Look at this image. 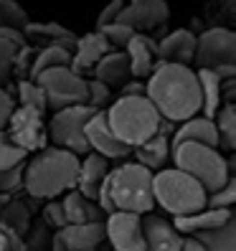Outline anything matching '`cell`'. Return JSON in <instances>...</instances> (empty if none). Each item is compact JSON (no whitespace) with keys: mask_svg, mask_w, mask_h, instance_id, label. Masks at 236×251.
I'll use <instances>...</instances> for the list:
<instances>
[{"mask_svg":"<svg viewBox=\"0 0 236 251\" xmlns=\"http://www.w3.org/2000/svg\"><path fill=\"white\" fill-rule=\"evenodd\" d=\"M109 49V43L105 41V36H102L99 31H92L86 33L81 38H77V46H74V53H71V69L81 74V71H92L94 64L99 61L102 56H105Z\"/></svg>","mask_w":236,"mask_h":251,"instance_id":"20","label":"cell"},{"mask_svg":"<svg viewBox=\"0 0 236 251\" xmlns=\"http://www.w3.org/2000/svg\"><path fill=\"white\" fill-rule=\"evenodd\" d=\"M105 117L114 137L122 140L127 147H137L173 125L160 117V112L145 94H120L114 104L105 109Z\"/></svg>","mask_w":236,"mask_h":251,"instance_id":"3","label":"cell"},{"mask_svg":"<svg viewBox=\"0 0 236 251\" xmlns=\"http://www.w3.org/2000/svg\"><path fill=\"white\" fill-rule=\"evenodd\" d=\"M142 236H145V251H181L185 236L175 231L168 218L157 213L142 216Z\"/></svg>","mask_w":236,"mask_h":251,"instance_id":"14","label":"cell"},{"mask_svg":"<svg viewBox=\"0 0 236 251\" xmlns=\"http://www.w3.org/2000/svg\"><path fill=\"white\" fill-rule=\"evenodd\" d=\"M107 244L112 251H145L142 216L130 211H112L105 221Z\"/></svg>","mask_w":236,"mask_h":251,"instance_id":"11","label":"cell"},{"mask_svg":"<svg viewBox=\"0 0 236 251\" xmlns=\"http://www.w3.org/2000/svg\"><path fill=\"white\" fill-rule=\"evenodd\" d=\"M122 51L127 56V61H130L132 79H147L153 74V69L157 64V43L150 36L135 33L127 41V46Z\"/></svg>","mask_w":236,"mask_h":251,"instance_id":"16","label":"cell"},{"mask_svg":"<svg viewBox=\"0 0 236 251\" xmlns=\"http://www.w3.org/2000/svg\"><path fill=\"white\" fill-rule=\"evenodd\" d=\"M0 251H23L21 236H16L13 231H8L5 226H0Z\"/></svg>","mask_w":236,"mask_h":251,"instance_id":"41","label":"cell"},{"mask_svg":"<svg viewBox=\"0 0 236 251\" xmlns=\"http://www.w3.org/2000/svg\"><path fill=\"white\" fill-rule=\"evenodd\" d=\"M79 157L64 147H43L23 165V190L36 201H51L77 188Z\"/></svg>","mask_w":236,"mask_h":251,"instance_id":"2","label":"cell"},{"mask_svg":"<svg viewBox=\"0 0 236 251\" xmlns=\"http://www.w3.org/2000/svg\"><path fill=\"white\" fill-rule=\"evenodd\" d=\"M181 251H206L196 239H193V236H185V239H183V246H181Z\"/></svg>","mask_w":236,"mask_h":251,"instance_id":"44","label":"cell"},{"mask_svg":"<svg viewBox=\"0 0 236 251\" xmlns=\"http://www.w3.org/2000/svg\"><path fill=\"white\" fill-rule=\"evenodd\" d=\"M193 61L198 69L213 71L221 81L236 76V33L229 28H209L196 38V56Z\"/></svg>","mask_w":236,"mask_h":251,"instance_id":"7","label":"cell"},{"mask_svg":"<svg viewBox=\"0 0 236 251\" xmlns=\"http://www.w3.org/2000/svg\"><path fill=\"white\" fill-rule=\"evenodd\" d=\"M153 198L165 213L178 218V216H188L206 208L209 193L188 173L178 168H163L153 173Z\"/></svg>","mask_w":236,"mask_h":251,"instance_id":"5","label":"cell"},{"mask_svg":"<svg viewBox=\"0 0 236 251\" xmlns=\"http://www.w3.org/2000/svg\"><path fill=\"white\" fill-rule=\"evenodd\" d=\"M16 109V104H13V97L5 92V89H0V132L5 129L8 120H10V112Z\"/></svg>","mask_w":236,"mask_h":251,"instance_id":"42","label":"cell"},{"mask_svg":"<svg viewBox=\"0 0 236 251\" xmlns=\"http://www.w3.org/2000/svg\"><path fill=\"white\" fill-rule=\"evenodd\" d=\"M213 125H216L221 145L234 150L236 147V109H234L231 101L224 104V107H218V112L213 114Z\"/></svg>","mask_w":236,"mask_h":251,"instance_id":"31","label":"cell"},{"mask_svg":"<svg viewBox=\"0 0 236 251\" xmlns=\"http://www.w3.org/2000/svg\"><path fill=\"white\" fill-rule=\"evenodd\" d=\"M23 33L21 31H8V28H0V89L10 81L13 71V61H16V51L18 46H23Z\"/></svg>","mask_w":236,"mask_h":251,"instance_id":"28","label":"cell"},{"mask_svg":"<svg viewBox=\"0 0 236 251\" xmlns=\"http://www.w3.org/2000/svg\"><path fill=\"white\" fill-rule=\"evenodd\" d=\"M145 97L153 101L165 122H185L201 112L198 74L185 64L157 61L147 76Z\"/></svg>","mask_w":236,"mask_h":251,"instance_id":"1","label":"cell"},{"mask_svg":"<svg viewBox=\"0 0 236 251\" xmlns=\"http://www.w3.org/2000/svg\"><path fill=\"white\" fill-rule=\"evenodd\" d=\"M193 56H196V33H190L188 28H175L173 33H168L157 43V61L190 66Z\"/></svg>","mask_w":236,"mask_h":251,"instance_id":"18","label":"cell"},{"mask_svg":"<svg viewBox=\"0 0 236 251\" xmlns=\"http://www.w3.org/2000/svg\"><path fill=\"white\" fill-rule=\"evenodd\" d=\"M97 109H92L89 104H71L64 109H56L51 122L46 125V135L53 142V147H64V150L81 155L89 152V145L84 137V127L89 122V117Z\"/></svg>","mask_w":236,"mask_h":251,"instance_id":"8","label":"cell"},{"mask_svg":"<svg viewBox=\"0 0 236 251\" xmlns=\"http://www.w3.org/2000/svg\"><path fill=\"white\" fill-rule=\"evenodd\" d=\"M122 94H145V84L140 81H127L122 86Z\"/></svg>","mask_w":236,"mask_h":251,"instance_id":"43","label":"cell"},{"mask_svg":"<svg viewBox=\"0 0 236 251\" xmlns=\"http://www.w3.org/2000/svg\"><path fill=\"white\" fill-rule=\"evenodd\" d=\"M5 135L28 155L43 150L49 142L43 114L31 109V107H16L10 112V120L5 125Z\"/></svg>","mask_w":236,"mask_h":251,"instance_id":"10","label":"cell"},{"mask_svg":"<svg viewBox=\"0 0 236 251\" xmlns=\"http://www.w3.org/2000/svg\"><path fill=\"white\" fill-rule=\"evenodd\" d=\"M56 236L64 241L71 251H105L107 233H105V221H89V224H69Z\"/></svg>","mask_w":236,"mask_h":251,"instance_id":"15","label":"cell"},{"mask_svg":"<svg viewBox=\"0 0 236 251\" xmlns=\"http://www.w3.org/2000/svg\"><path fill=\"white\" fill-rule=\"evenodd\" d=\"M61 208H64V218L66 226L69 224H89V221H102V211L99 205L89 198H84L77 188H71L61 198Z\"/></svg>","mask_w":236,"mask_h":251,"instance_id":"25","label":"cell"},{"mask_svg":"<svg viewBox=\"0 0 236 251\" xmlns=\"http://www.w3.org/2000/svg\"><path fill=\"white\" fill-rule=\"evenodd\" d=\"M132 152H135V160L140 162V165L157 173V170H163L165 162L170 160V137L165 135V132H157V135L150 137L147 142L132 147Z\"/></svg>","mask_w":236,"mask_h":251,"instance_id":"24","label":"cell"},{"mask_svg":"<svg viewBox=\"0 0 236 251\" xmlns=\"http://www.w3.org/2000/svg\"><path fill=\"white\" fill-rule=\"evenodd\" d=\"M51 249H53V251H71V249L64 246V241L58 239V236H53V239H51Z\"/></svg>","mask_w":236,"mask_h":251,"instance_id":"45","label":"cell"},{"mask_svg":"<svg viewBox=\"0 0 236 251\" xmlns=\"http://www.w3.org/2000/svg\"><path fill=\"white\" fill-rule=\"evenodd\" d=\"M46 92L51 109H64L71 104H86V79L71 66H53L33 79Z\"/></svg>","mask_w":236,"mask_h":251,"instance_id":"9","label":"cell"},{"mask_svg":"<svg viewBox=\"0 0 236 251\" xmlns=\"http://www.w3.org/2000/svg\"><path fill=\"white\" fill-rule=\"evenodd\" d=\"M99 33L105 36V41L109 43V49H117V51H122L127 46V41L135 36V31H132L130 25L120 23V21H114V23H109L105 28H99Z\"/></svg>","mask_w":236,"mask_h":251,"instance_id":"35","label":"cell"},{"mask_svg":"<svg viewBox=\"0 0 236 251\" xmlns=\"http://www.w3.org/2000/svg\"><path fill=\"white\" fill-rule=\"evenodd\" d=\"M0 226H5L8 231H13L16 236H23L31 226V211L23 201H5L3 211H0Z\"/></svg>","mask_w":236,"mask_h":251,"instance_id":"29","label":"cell"},{"mask_svg":"<svg viewBox=\"0 0 236 251\" xmlns=\"http://www.w3.org/2000/svg\"><path fill=\"white\" fill-rule=\"evenodd\" d=\"M71 64V53L61 46H43L36 58L31 61V66H28V76L36 79L38 74H43L46 69H53V66H69Z\"/></svg>","mask_w":236,"mask_h":251,"instance_id":"30","label":"cell"},{"mask_svg":"<svg viewBox=\"0 0 236 251\" xmlns=\"http://www.w3.org/2000/svg\"><path fill=\"white\" fill-rule=\"evenodd\" d=\"M21 33H23L26 43H36L41 49L43 46H61L69 53H74V46H77V36H74L69 28L51 23V21H46V23H31L28 21Z\"/></svg>","mask_w":236,"mask_h":251,"instance_id":"17","label":"cell"},{"mask_svg":"<svg viewBox=\"0 0 236 251\" xmlns=\"http://www.w3.org/2000/svg\"><path fill=\"white\" fill-rule=\"evenodd\" d=\"M23 188V165L13 170H0V193L10 196Z\"/></svg>","mask_w":236,"mask_h":251,"instance_id":"38","label":"cell"},{"mask_svg":"<svg viewBox=\"0 0 236 251\" xmlns=\"http://www.w3.org/2000/svg\"><path fill=\"white\" fill-rule=\"evenodd\" d=\"M178 142H198V145H209V147H218V132L216 125L209 117H190V120L181 122V127L175 129V135L170 137V145H178Z\"/></svg>","mask_w":236,"mask_h":251,"instance_id":"22","label":"cell"},{"mask_svg":"<svg viewBox=\"0 0 236 251\" xmlns=\"http://www.w3.org/2000/svg\"><path fill=\"white\" fill-rule=\"evenodd\" d=\"M84 137H86V145H89L92 152L107 157V160H125L132 155V147H127L122 140H117L114 132L109 129L105 109H97L89 117V122L84 127Z\"/></svg>","mask_w":236,"mask_h":251,"instance_id":"12","label":"cell"},{"mask_svg":"<svg viewBox=\"0 0 236 251\" xmlns=\"http://www.w3.org/2000/svg\"><path fill=\"white\" fill-rule=\"evenodd\" d=\"M26 160H28V152H23L21 147L5 135V129H3V132H0V170L21 168V165H26Z\"/></svg>","mask_w":236,"mask_h":251,"instance_id":"33","label":"cell"},{"mask_svg":"<svg viewBox=\"0 0 236 251\" xmlns=\"http://www.w3.org/2000/svg\"><path fill=\"white\" fill-rule=\"evenodd\" d=\"M193 239L206 249V251H236V218L231 216L226 224H221L209 231L193 233Z\"/></svg>","mask_w":236,"mask_h":251,"instance_id":"27","label":"cell"},{"mask_svg":"<svg viewBox=\"0 0 236 251\" xmlns=\"http://www.w3.org/2000/svg\"><path fill=\"white\" fill-rule=\"evenodd\" d=\"M168 18H170V8L165 0H132V3H125L117 21L130 25L135 33H140V31H153V28L165 25Z\"/></svg>","mask_w":236,"mask_h":251,"instance_id":"13","label":"cell"},{"mask_svg":"<svg viewBox=\"0 0 236 251\" xmlns=\"http://www.w3.org/2000/svg\"><path fill=\"white\" fill-rule=\"evenodd\" d=\"M43 218H46V224L53 226L56 231H61L66 226V218H64V208H61V201L51 198L46 203V208H43Z\"/></svg>","mask_w":236,"mask_h":251,"instance_id":"39","label":"cell"},{"mask_svg":"<svg viewBox=\"0 0 236 251\" xmlns=\"http://www.w3.org/2000/svg\"><path fill=\"white\" fill-rule=\"evenodd\" d=\"M170 157L175 168L196 178L206 193H213L231 178L229 160L218 152V147L198 145V142H178L170 145Z\"/></svg>","mask_w":236,"mask_h":251,"instance_id":"6","label":"cell"},{"mask_svg":"<svg viewBox=\"0 0 236 251\" xmlns=\"http://www.w3.org/2000/svg\"><path fill=\"white\" fill-rule=\"evenodd\" d=\"M234 216V211L229 208H201L196 213H188V216H178L173 218L170 224L175 226V231L183 233V236H193L198 231H209V228H216L221 224H226V221Z\"/></svg>","mask_w":236,"mask_h":251,"instance_id":"21","label":"cell"},{"mask_svg":"<svg viewBox=\"0 0 236 251\" xmlns=\"http://www.w3.org/2000/svg\"><path fill=\"white\" fill-rule=\"evenodd\" d=\"M92 71H94V79L105 81L107 86H125V84L132 79L127 56H125V51H117V49L107 51V53L94 64Z\"/></svg>","mask_w":236,"mask_h":251,"instance_id":"23","label":"cell"},{"mask_svg":"<svg viewBox=\"0 0 236 251\" xmlns=\"http://www.w3.org/2000/svg\"><path fill=\"white\" fill-rule=\"evenodd\" d=\"M109 99H112V86H107L99 79L86 81V104H89L92 109H102Z\"/></svg>","mask_w":236,"mask_h":251,"instance_id":"37","label":"cell"},{"mask_svg":"<svg viewBox=\"0 0 236 251\" xmlns=\"http://www.w3.org/2000/svg\"><path fill=\"white\" fill-rule=\"evenodd\" d=\"M196 74H198V86H201V112L203 117L213 120V114L218 112L221 101H224V81L209 69H198Z\"/></svg>","mask_w":236,"mask_h":251,"instance_id":"26","label":"cell"},{"mask_svg":"<svg viewBox=\"0 0 236 251\" xmlns=\"http://www.w3.org/2000/svg\"><path fill=\"white\" fill-rule=\"evenodd\" d=\"M28 23L26 10L16 3V0H0V28L8 31H23V25Z\"/></svg>","mask_w":236,"mask_h":251,"instance_id":"34","label":"cell"},{"mask_svg":"<svg viewBox=\"0 0 236 251\" xmlns=\"http://www.w3.org/2000/svg\"><path fill=\"white\" fill-rule=\"evenodd\" d=\"M234 203H236V180L234 178H229L218 190L209 193V198H206V205H209V208H229L231 211Z\"/></svg>","mask_w":236,"mask_h":251,"instance_id":"36","label":"cell"},{"mask_svg":"<svg viewBox=\"0 0 236 251\" xmlns=\"http://www.w3.org/2000/svg\"><path fill=\"white\" fill-rule=\"evenodd\" d=\"M107 190L114 211H130V213L145 216L155 208L153 170H147L140 162H122L120 168L109 170Z\"/></svg>","mask_w":236,"mask_h":251,"instance_id":"4","label":"cell"},{"mask_svg":"<svg viewBox=\"0 0 236 251\" xmlns=\"http://www.w3.org/2000/svg\"><path fill=\"white\" fill-rule=\"evenodd\" d=\"M109 160L107 157H102L97 152H89L84 160H79V173H77V190L84 196V198H89L94 201L97 193H99V188L102 183L107 180V175H109Z\"/></svg>","mask_w":236,"mask_h":251,"instance_id":"19","label":"cell"},{"mask_svg":"<svg viewBox=\"0 0 236 251\" xmlns=\"http://www.w3.org/2000/svg\"><path fill=\"white\" fill-rule=\"evenodd\" d=\"M18 101L21 107H31L36 112H46L49 109V101H46V92L41 89V84L33 79H23L18 81Z\"/></svg>","mask_w":236,"mask_h":251,"instance_id":"32","label":"cell"},{"mask_svg":"<svg viewBox=\"0 0 236 251\" xmlns=\"http://www.w3.org/2000/svg\"><path fill=\"white\" fill-rule=\"evenodd\" d=\"M122 8H125V0H109V3L102 8L99 18H97V31H99V28H105V25H109V23H114L117 18H120Z\"/></svg>","mask_w":236,"mask_h":251,"instance_id":"40","label":"cell"}]
</instances>
